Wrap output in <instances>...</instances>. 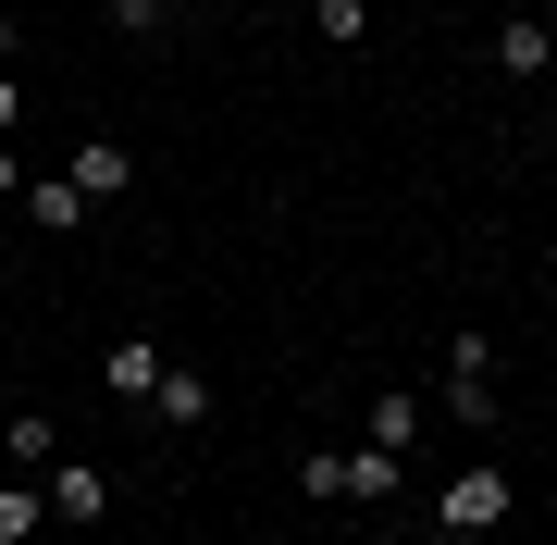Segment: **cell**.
<instances>
[{"instance_id":"6da1fadb","label":"cell","mask_w":557,"mask_h":545,"mask_svg":"<svg viewBox=\"0 0 557 545\" xmlns=\"http://www.w3.org/2000/svg\"><path fill=\"white\" fill-rule=\"evenodd\" d=\"M397 446H322V459H298V484L310 496H397Z\"/></svg>"},{"instance_id":"7a4b0ae2","label":"cell","mask_w":557,"mask_h":545,"mask_svg":"<svg viewBox=\"0 0 557 545\" xmlns=\"http://www.w3.org/2000/svg\"><path fill=\"white\" fill-rule=\"evenodd\" d=\"M62 174H75V199H87V211H112L124 186H137V149H124V137H87V149H75Z\"/></svg>"},{"instance_id":"3957f363","label":"cell","mask_w":557,"mask_h":545,"mask_svg":"<svg viewBox=\"0 0 557 545\" xmlns=\"http://www.w3.org/2000/svg\"><path fill=\"white\" fill-rule=\"evenodd\" d=\"M161 372H174V360H161L149 335H112V347H100V397H137V409H149V397H161Z\"/></svg>"},{"instance_id":"277c9868","label":"cell","mask_w":557,"mask_h":545,"mask_svg":"<svg viewBox=\"0 0 557 545\" xmlns=\"http://www.w3.org/2000/svg\"><path fill=\"white\" fill-rule=\"evenodd\" d=\"M483 521H508V471H458L446 484V533H483Z\"/></svg>"},{"instance_id":"5b68a950","label":"cell","mask_w":557,"mask_h":545,"mask_svg":"<svg viewBox=\"0 0 557 545\" xmlns=\"http://www.w3.org/2000/svg\"><path fill=\"white\" fill-rule=\"evenodd\" d=\"M25 223H38V236H75V223H87L75 174H25Z\"/></svg>"},{"instance_id":"8992f818","label":"cell","mask_w":557,"mask_h":545,"mask_svg":"<svg viewBox=\"0 0 557 545\" xmlns=\"http://www.w3.org/2000/svg\"><path fill=\"white\" fill-rule=\"evenodd\" d=\"M545 62H557V25L508 13V25H496V75H545Z\"/></svg>"},{"instance_id":"52a82bcc","label":"cell","mask_w":557,"mask_h":545,"mask_svg":"<svg viewBox=\"0 0 557 545\" xmlns=\"http://www.w3.org/2000/svg\"><path fill=\"white\" fill-rule=\"evenodd\" d=\"M149 409H161L174 434H199V422H211V384H199V372H161V397H149Z\"/></svg>"},{"instance_id":"ba28073f","label":"cell","mask_w":557,"mask_h":545,"mask_svg":"<svg viewBox=\"0 0 557 545\" xmlns=\"http://www.w3.org/2000/svg\"><path fill=\"white\" fill-rule=\"evenodd\" d=\"M38 496H50V521H100V496H112V484H100V471H50Z\"/></svg>"},{"instance_id":"9c48e42d","label":"cell","mask_w":557,"mask_h":545,"mask_svg":"<svg viewBox=\"0 0 557 545\" xmlns=\"http://www.w3.org/2000/svg\"><path fill=\"white\" fill-rule=\"evenodd\" d=\"M0 446H13L25 471H50V459H62V422H50V409H13V434H0Z\"/></svg>"},{"instance_id":"30bf717a","label":"cell","mask_w":557,"mask_h":545,"mask_svg":"<svg viewBox=\"0 0 557 545\" xmlns=\"http://www.w3.org/2000/svg\"><path fill=\"white\" fill-rule=\"evenodd\" d=\"M310 25H322V50H359L372 38V0H310Z\"/></svg>"},{"instance_id":"8fae6325","label":"cell","mask_w":557,"mask_h":545,"mask_svg":"<svg viewBox=\"0 0 557 545\" xmlns=\"http://www.w3.org/2000/svg\"><path fill=\"white\" fill-rule=\"evenodd\" d=\"M372 446H397V459H409V446H421V397H372Z\"/></svg>"},{"instance_id":"7c38bea8","label":"cell","mask_w":557,"mask_h":545,"mask_svg":"<svg viewBox=\"0 0 557 545\" xmlns=\"http://www.w3.org/2000/svg\"><path fill=\"white\" fill-rule=\"evenodd\" d=\"M446 422H496V372H446Z\"/></svg>"},{"instance_id":"4fadbf2b","label":"cell","mask_w":557,"mask_h":545,"mask_svg":"<svg viewBox=\"0 0 557 545\" xmlns=\"http://www.w3.org/2000/svg\"><path fill=\"white\" fill-rule=\"evenodd\" d=\"M38 521H50V496H38V484H0V545H25Z\"/></svg>"},{"instance_id":"5bb4252c","label":"cell","mask_w":557,"mask_h":545,"mask_svg":"<svg viewBox=\"0 0 557 545\" xmlns=\"http://www.w3.org/2000/svg\"><path fill=\"white\" fill-rule=\"evenodd\" d=\"M186 13V0H112V25H124V38H149V25H174Z\"/></svg>"},{"instance_id":"9a60e30c","label":"cell","mask_w":557,"mask_h":545,"mask_svg":"<svg viewBox=\"0 0 557 545\" xmlns=\"http://www.w3.org/2000/svg\"><path fill=\"white\" fill-rule=\"evenodd\" d=\"M13 124H25V75H0V137H13Z\"/></svg>"},{"instance_id":"2e32d148","label":"cell","mask_w":557,"mask_h":545,"mask_svg":"<svg viewBox=\"0 0 557 545\" xmlns=\"http://www.w3.org/2000/svg\"><path fill=\"white\" fill-rule=\"evenodd\" d=\"M0 199H25V162H13V137H0Z\"/></svg>"}]
</instances>
